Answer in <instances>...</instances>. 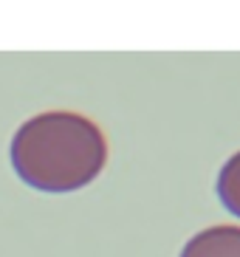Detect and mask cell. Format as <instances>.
I'll list each match as a JSON object with an SVG mask.
<instances>
[{
  "label": "cell",
  "mask_w": 240,
  "mask_h": 257,
  "mask_svg": "<svg viewBox=\"0 0 240 257\" xmlns=\"http://www.w3.org/2000/svg\"><path fill=\"white\" fill-rule=\"evenodd\" d=\"M9 156L17 178L31 189L74 192L105 170L107 142L88 116L48 110L17 127Z\"/></svg>",
  "instance_id": "cell-1"
},
{
  "label": "cell",
  "mask_w": 240,
  "mask_h": 257,
  "mask_svg": "<svg viewBox=\"0 0 240 257\" xmlns=\"http://www.w3.org/2000/svg\"><path fill=\"white\" fill-rule=\"evenodd\" d=\"M178 257H240V226L218 223L192 234Z\"/></svg>",
  "instance_id": "cell-2"
},
{
  "label": "cell",
  "mask_w": 240,
  "mask_h": 257,
  "mask_svg": "<svg viewBox=\"0 0 240 257\" xmlns=\"http://www.w3.org/2000/svg\"><path fill=\"white\" fill-rule=\"evenodd\" d=\"M218 198L226 209L240 218V150L226 159L218 173Z\"/></svg>",
  "instance_id": "cell-3"
}]
</instances>
